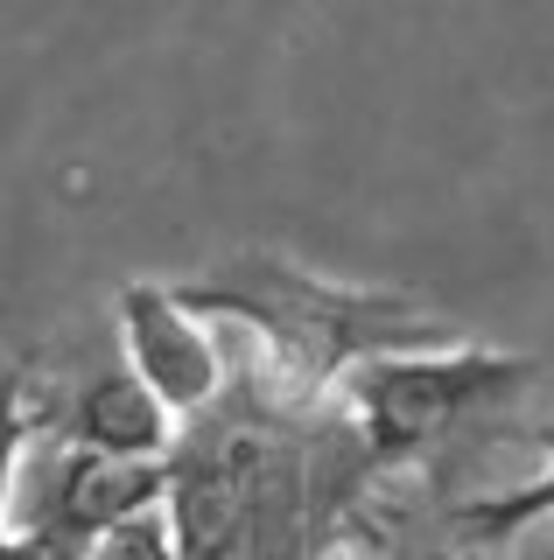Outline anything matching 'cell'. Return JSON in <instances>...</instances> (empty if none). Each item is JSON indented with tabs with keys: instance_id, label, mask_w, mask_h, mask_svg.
Here are the masks:
<instances>
[{
	"instance_id": "obj_1",
	"label": "cell",
	"mask_w": 554,
	"mask_h": 560,
	"mask_svg": "<svg viewBox=\"0 0 554 560\" xmlns=\"http://www.w3.org/2000/svg\"><path fill=\"white\" fill-rule=\"evenodd\" d=\"M176 294L204 323L246 329L274 407H316L366 358H386V350L463 343V329L449 315H436L428 302H414V294L323 280L281 253H239L224 267L176 280Z\"/></svg>"
},
{
	"instance_id": "obj_7",
	"label": "cell",
	"mask_w": 554,
	"mask_h": 560,
	"mask_svg": "<svg viewBox=\"0 0 554 560\" xmlns=\"http://www.w3.org/2000/svg\"><path fill=\"white\" fill-rule=\"evenodd\" d=\"M84 560H183V525H176V504H148L134 512L127 525H113Z\"/></svg>"
},
{
	"instance_id": "obj_5",
	"label": "cell",
	"mask_w": 554,
	"mask_h": 560,
	"mask_svg": "<svg viewBox=\"0 0 554 560\" xmlns=\"http://www.w3.org/2000/svg\"><path fill=\"white\" fill-rule=\"evenodd\" d=\"M49 442L169 463V448H176V413H169L162 399L148 393V378L119 358L106 372H84L71 393H64V413H49Z\"/></svg>"
},
{
	"instance_id": "obj_4",
	"label": "cell",
	"mask_w": 554,
	"mask_h": 560,
	"mask_svg": "<svg viewBox=\"0 0 554 560\" xmlns=\"http://www.w3.org/2000/svg\"><path fill=\"white\" fill-rule=\"evenodd\" d=\"M218 323H204L197 308L176 294V280H127L119 288V358L148 378V393L162 399L176 420L204 413L224 385V358H218Z\"/></svg>"
},
{
	"instance_id": "obj_3",
	"label": "cell",
	"mask_w": 554,
	"mask_h": 560,
	"mask_svg": "<svg viewBox=\"0 0 554 560\" xmlns=\"http://www.w3.org/2000/svg\"><path fill=\"white\" fill-rule=\"evenodd\" d=\"M176 498V463L148 455H106L78 442H36L14 498V533H28L49 560H84L113 525H127L148 504Z\"/></svg>"
},
{
	"instance_id": "obj_6",
	"label": "cell",
	"mask_w": 554,
	"mask_h": 560,
	"mask_svg": "<svg viewBox=\"0 0 554 560\" xmlns=\"http://www.w3.org/2000/svg\"><path fill=\"white\" fill-rule=\"evenodd\" d=\"M43 434H49V393H36V378L22 364H0V533L14 525L22 469H28Z\"/></svg>"
},
{
	"instance_id": "obj_2",
	"label": "cell",
	"mask_w": 554,
	"mask_h": 560,
	"mask_svg": "<svg viewBox=\"0 0 554 560\" xmlns=\"http://www.w3.org/2000/svg\"><path fill=\"white\" fill-rule=\"evenodd\" d=\"M541 378L533 358L484 343H442V350H386L366 358L337 385V428H344V469L331 498H358L372 477L436 455L449 434H463L477 413L506 407Z\"/></svg>"
},
{
	"instance_id": "obj_9",
	"label": "cell",
	"mask_w": 554,
	"mask_h": 560,
	"mask_svg": "<svg viewBox=\"0 0 554 560\" xmlns=\"http://www.w3.org/2000/svg\"><path fill=\"white\" fill-rule=\"evenodd\" d=\"M541 560H554V539H547V553H541Z\"/></svg>"
},
{
	"instance_id": "obj_8",
	"label": "cell",
	"mask_w": 554,
	"mask_h": 560,
	"mask_svg": "<svg viewBox=\"0 0 554 560\" xmlns=\"http://www.w3.org/2000/svg\"><path fill=\"white\" fill-rule=\"evenodd\" d=\"M0 560H49V553L28 533H14V525H8V533H0Z\"/></svg>"
}]
</instances>
